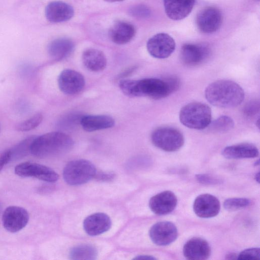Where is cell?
<instances>
[{
  "label": "cell",
  "instance_id": "obj_10",
  "mask_svg": "<svg viewBox=\"0 0 260 260\" xmlns=\"http://www.w3.org/2000/svg\"><path fill=\"white\" fill-rule=\"evenodd\" d=\"M29 220L27 211L21 207L11 206L7 207L3 214L4 227L11 233H16L24 228Z\"/></svg>",
  "mask_w": 260,
  "mask_h": 260
},
{
  "label": "cell",
  "instance_id": "obj_34",
  "mask_svg": "<svg viewBox=\"0 0 260 260\" xmlns=\"http://www.w3.org/2000/svg\"><path fill=\"white\" fill-rule=\"evenodd\" d=\"M11 159V154L10 149L5 151L0 155V171Z\"/></svg>",
  "mask_w": 260,
  "mask_h": 260
},
{
  "label": "cell",
  "instance_id": "obj_39",
  "mask_svg": "<svg viewBox=\"0 0 260 260\" xmlns=\"http://www.w3.org/2000/svg\"><path fill=\"white\" fill-rule=\"evenodd\" d=\"M104 1H106L107 2L113 3V2H121L124 0H104Z\"/></svg>",
  "mask_w": 260,
  "mask_h": 260
},
{
  "label": "cell",
  "instance_id": "obj_27",
  "mask_svg": "<svg viewBox=\"0 0 260 260\" xmlns=\"http://www.w3.org/2000/svg\"><path fill=\"white\" fill-rule=\"evenodd\" d=\"M35 136L27 137L10 149L11 154V160L21 158L30 152L32 142L35 138Z\"/></svg>",
  "mask_w": 260,
  "mask_h": 260
},
{
  "label": "cell",
  "instance_id": "obj_12",
  "mask_svg": "<svg viewBox=\"0 0 260 260\" xmlns=\"http://www.w3.org/2000/svg\"><path fill=\"white\" fill-rule=\"evenodd\" d=\"M152 241L159 246H166L173 242L178 237L176 225L170 221H159L153 225L149 231Z\"/></svg>",
  "mask_w": 260,
  "mask_h": 260
},
{
  "label": "cell",
  "instance_id": "obj_23",
  "mask_svg": "<svg viewBox=\"0 0 260 260\" xmlns=\"http://www.w3.org/2000/svg\"><path fill=\"white\" fill-rule=\"evenodd\" d=\"M82 60L84 66L92 72L102 71L107 65L105 55L96 49L90 48L85 50L82 54Z\"/></svg>",
  "mask_w": 260,
  "mask_h": 260
},
{
  "label": "cell",
  "instance_id": "obj_5",
  "mask_svg": "<svg viewBox=\"0 0 260 260\" xmlns=\"http://www.w3.org/2000/svg\"><path fill=\"white\" fill-rule=\"evenodd\" d=\"M96 170L90 161L83 159L69 162L63 171L65 182L71 185L84 184L95 177Z\"/></svg>",
  "mask_w": 260,
  "mask_h": 260
},
{
  "label": "cell",
  "instance_id": "obj_36",
  "mask_svg": "<svg viewBox=\"0 0 260 260\" xmlns=\"http://www.w3.org/2000/svg\"><path fill=\"white\" fill-rule=\"evenodd\" d=\"M134 259H155L156 258L151 255H140L137 256L136 257H135L134 258Z\"/></svg>",
  "mask_w": 260,
  "mask_h": 260
},
{
  "label": "cell",
  "instance_id": "obj_22",
  "mask_svg": "<svg viewBox=\"0 0 260 260\" xmlns=\"http://www.w3.org/2000/svg\"><path fill=\"white\" fill-rule=\"evenodd\" d=\"M80 124L85 131L94 132L113 127L114 119L106 115H88L80 118Z\"/></svg>",
  "mask_w": 260,
  "mask_h": 260
},
{
  "label": "cell",
  "instance_id": "obj_21",
  "mask_svg": "<svg viewBox=\"0 0 260 260\" xmlns=\"http://www.w3.org/2000/svg\"><path fill=\"white\" fill-rule=\"evenodd\" d=\"M222 154L228 159L250 158L257 157L259 151L253 144L244 143L225 147Z\"/></svg>",
  "mask_w": 260,
  "mask_h": 260
},
{
  "label": "cell",
  "instance_id": "obj_19",
  "mask_svg": "<svg viewBox=\"0 0 260 260\" xmlns=\"http://www.w3.org/2000/svg\"><path fill=\"white\" fill-rule=\"evenodd\" d=\"M73 8L61 1L49 3L45 9V16L48 21L53 23L64 22L70 19L74 15Z\"/></svg>",
  "mask_w": 260,
  "mask_h": 260
},
{
  "label": "cell",
  "instance_id": "obj_18",
  "mask_svg": "<svg viewBox=\"0 0 260 260\" xmlns=\"http://www.w3.org/2000/svg\"><path fill=\"white\" fill-rule=\"evenodd\" d=\"M196 0H164L165 10L169 18L179 20L191 12Z\"/></svg>",
  "mask_w": 260,
  "mask_h": 260
},
{
  "label": "cell",
  "instance_id": "obj_26",
  "mask_svg": "<svg viewBox=\"0 0 260 260\" xmlns=\"http://www.w3.org/2000/svg\"><path fill=\"white\" fill-rule=\"evenodd\" d=\"M234 126L233 119L229 116L222 115L211 121L207 128L212 133H224L231 131Z\"/></svg>",
  "mask_w": 260,
  "mask_h": 260
},
{
  "label": "cell",
  "instance_id": "obj_9",
  "mask_svg": "<svg viewBox=\"0 0 260 260\" xmlns=\"http://www.w3.org/2000/svg\"><path fill=\"white\" fill-rule=\"evenodd\" d=\"M173 38L166 33H158L150 38L147 43L149 53L153 57L164 59L169 57L175 49Z\"/></svg>",
  "mask_w": 260,
  "mask_h": 260
},
{
  "label": "cell",
  "instance_id": "obj_14",
  "mask_svg": "<svg viewBox=\"0 0 260 260\" xmlns=\"http://www.w3.org/2000/svg\"><path fill=\"white\" fill-rule=\"evenodd\" d=\"M193 209L198 216L201 218H211L219 213L220 205L216 197L210 194L204 193L196 198Z\"/></svg>",
  "mask_w": 260,
  "mask_h": 260
},
{
  "label": "cell",
  "instance_id": "obj_8",
  "mask_svg": "<svg viewBox=\"0 0 260 260\" xmlns=\"http://www.w3.org/2000/svg\"><path fill=\"white\" fill-rule=\"evenodd\" d=\"M221 11L216 7L209 6L202 9L196 19L199 30L204 34H212L217 31L222 23Z\"/></svg>",
  "mask_w": 260,
  "mask_h": 260
},
{
  "label": "cell",
  "instance_id": "obj_35",
  "mask_svg": "<svg viewBox=\"0 0 260 260\" xmlns=\"http://www.w3.org/2000/svg\"><path fill=\"white\" fill-rule=\"evenodd\" d=\"M97 179L103 181L111 180L114 178V175L111 173H102L100 174H96Z\"/></svg>",
  "mask_w": 260,
  "mask_h": 260
},
{
  "label": "cell",
  "instance_id": "obj_30",
  "mask_svg": "<svg viewBox=\"0 0 260 260\" xmlns=\"http://www.w3.org/2000/svg\"><path fill=\"white\" fill-rule=\"evenodd\" d=\"M129 14L133 17L144 18L150 14L149 9L143 5H137L132 7L129 10Z\"/></svg>",
  "mask_w": 260,
  "mask_h": 260
},
{
  "label": "cell",
  "instance_id": "obj_2",
  "mask_svg": "<svg viewBox=\"0 0 260 260\" xmlns=\"http://www.w3.org/2000/svg\"><path fill=\"white\" fill-rule=\"evenodd\" d=\"M205 96L212 105L229 108L241 104L245 93L242 88L234 81L220 80L211 83L206 87Z\"/></svg>",
  "mask_w": 260,
  "mask_h": 260
},
{
  "label": "cell",
  "instance_id": "obj_24",
  "mask_svg": "<svg viewBox=\"0 0 260 260\" xmlns=\"http://www.w3.org/2000/svg\"><path fill=\"white\" fill-rule=\"evenodd\" d=\"M74 48V44L68 38H58L51 41L48 46L47 51L53 59L59 60L68 56Z\"/></svg>",
  "mask_w": 260,
  "mask_h": 260
},
{
  "label": "cell",
  "instance_id": "obj_40",
  "mask_svg": "<svg viewBox=\"0 0 260 260\" xmlns=\"http://www.w3.org/2000/svg\"><path fill=\"white\" fill-rule=\"evenodd\" d=\"M255 164L256 165V166L258 165H259V160H257V161L255 162Z\"/></svg>",
  "mask_w": 260,
  "mask_h": 260
},
{
  "label": "cell",
  "instance_id": "obj_25",
  "mask_svg": "<svg viewBox=\"0 0 260 260\" xmlns=\"http://www.w3.org/2000/svg\"><path fill=\"white\" fill-rule=\"evenodd\" d=\"M70 257L75 260L95 259L98 255L96 248L89 244H81L73 247L70 251Z\"/></svg>",
  "mask_w": 260,
  "mask_h": 260
},
{
  "label": "cell",
  "instance_id": "obj_42",
  "mask_svg": "<svg viewBox=\"0 0 260 260\" xmlns=\"http://www.w3.org/2000/svg\"><path fill=\"white\" fill-rule=\"evenodd\" d=\"M257 1H259V0H257Z\"/></svg>",
  "mask_w": 260,
  "mask_h": 260
},
{
  "label": "cell",
  "instance_id": "obj_29",
  "mask_svg": "<svg viewBox=\"0 0 260 260\" xmlns=\"http://www.w3.org/2000/svg\"><path fill=\"white\" fill-rule=\"evenodd\" d=\"M251 204V201L247 198H234L225 200L223 203L224 208L228 211H236L246 207Z\"/></svg>",
  "mask_w": 260,
  "mask_h": 260
},
{
  "label": "cell",
  "instance_id": "obj_33",
  "mask_svg": "<svg viewBox=\"0 0 260 260\" xmlns=\"http://www.w3.org/2000/svg\"><path fill=\"white\" fill-rule=\"evenodd\" d=\"M259 111V103L251 102L247 105L244 109V113L247 116H251Z\"/></svg>",
  "mask_w": 260,
  "mask_h": 260
},
{
  "label": "cell",
  "instance_id": "obj_41",
  "mask_svg": "<svg viewBox=\"0 0 260 260\" xmlns=\"http://www.w3.org/2000/svg\"><path fill=\"white\" fill-rule=\"evenodd\" d=\"M1 211H2V206H1V204L0 203V213H1Z\"/></svg>",
  "mask_w": 260,
  "mask_h": 260
},
{
  "label": "cell",
  "instance_id": "obj_11",
  "mask_svg": "<svg viewBox=\"0 0 260 260\" xmlns=\"http://www.w3.org/2000/svg\"><path fill=\"white\" fill-rule=\"evenodd\" d=\"M210 53V49L206 45L187 43L182 46L180 57L184 64L193 67L205 61L209 57Z\"/></svg>",
  "mask_w": 260,
  "mask_h": 260
},
{
  "label": "cell",
  "instance_id": "obj_37",
  "mask_svg": "<svg viewBox=\"0 0 260 260\" xmlns=\"http://www.w3.org/2000/svg\"><path fill=\"white\" fill-rule=\"evenodd\" d=\"M237 255L233 253H231L229 254H228L226 256V258L228 259H237Z\"/></svg>",
  "mask_w": 260,
  "mask_h": 260
},
{
  "label": "cell",
  "instance_id": "obj_7",
  "mask_svg": "<svg viewBox=\"0 0 260 260\" xmlns=\"http://www.w3.org/2000/svg\"><path fill=\"white\" fill-rule=\"evenodd\" d=\"M16 175L22 177H35L40 180L54 182L58 175L49 167L32 162H24L17 165L14 170Z\"/></svg>",
  "mask_w": 260,
  "mask_h": 260
},
{
  "label": "cell",
  "instance_id": "obj_31",
  "mask_svg": "<svg viewBox=\"0 0 260 260\" xmlns=\"http://www.w3.org/2000/svg\"><path fill=\"white\" fill-rule=\"evenodd\" d=\"M259 248H251L246 249L237 255L238 259H257L259 258Z\"/></svg>",
  "mask_w": 260,
  "mask_h": 260
},
{
  "label": "cell",
  "instance_id": "obj_4",
  "mask_svg": "<svg viewBox=\"0 0 260 260\" xmlns=\"http://www.w3.org/2000/svg\"><path fill=\"white\" fill-rule=\"evenodd\" d=\"M211 118L210 107L200 102H192L185 105L179 113V119L183 125L198 130L207 128L211 121Z\"/></svg>",
  "mask_w": 260,
  "mask_h": 260
},
{
  "label": "cell",
  "instance_id": "obj_28",
  "mask_svg": "<svg viewBox=\"0 0 260 260\" xmlns=\"http://www.w3.org/2000/svg\"><path fill=\"white\" fill-rule=\"evenodd\" d=\"M43 116L42 113H37L28 119L19 123L16 129L19 132H27L37 127L42 122Z\"/></svg>",
  "mask_w": 260,
  "mask_h": 260
},
{
  "label": "cell",
  "instance_id": "obj_1",
  "mask_svg": "<svg viewBox=\"0 0 260 260\" xmlns=\"http://www.w3.org/2000/svg\"><path fill=\"white\" fill-rule=\"evenodd\" d=\"M179 80L174 76L164 79L145 78L141 80L123 79L119 83L122 92L130 97L147 96L154 100L164 99L179 87Z\"/></svg>",
  "mask_w": 260,
  "mask_h": 260
},
{
  "label": "cell",
  "instance_id": "obj_13",
  "mask_svg": "<svg viewBox=\"0 0 260 260\" xmlns=\"http://www.w3.org/2000/svg\"><path fill=\"white\" fill-rule=\"evenodd\" d=\"M85 81L83 76L80 73L71 69L63 70L58 78V85L64 94L74 95L84 88Z\"/></svg>",
  "mask_w": 260,
  "mask_h": 260
},
{
  "label": "cell",
  "instance_id": "obj_16",
  "mask_svg": "<svg viewBox=\"0 0 260 260\" xmlns=\"http://www.w3.org/2000/svg\"><path fill=\"white\" fill-rule=\"evenodd\" d=\"M183 251L184 256L188 259L204 260L210 256L211 248L205 240L194 237L185 244Z\"/></svg>",
  "mask_w": 260,
  "mask_h": 260
},
{
  "label": "cell",
  "instance_id": "obj_20",
  "mask_svg": "<svg viewBox=\"0 0 260 260\" xmlns=\"http://www.w3.org/2000/svg\"><path fill=\"white\" fill-rule=\"evenodd\" d=\"M136 34V28L131 23L118 20L115 22L109 31L112 42L117 44H124L130 42Z\"/></svg>",
  "mask_w": 260,
  "mask_h": 260
},
{
  "label": "cell",
  "instance_id": "obj_6",
  "mask_svg": "<svg viewBox=\"0 0 260 260\" xmlns=\"http://www.w3.org/2000/svg\"><path fill=\"white\" fill-rule=\"evenodd\" d=\"M151 139L155 147L167 152L177 151L184 143V138L181 132L168 126L155 129L151 134Z\"/></svg>",
  "mask_w": 260,
  "mask_h": 260
},
{
  "label": "cell",
  "instance_id": "obj_15",
  "mask_svg": "<svg viewBox=\"0 0 260 260\" xmlns=\"http://www.w3.org/2000/svg\"><path fill=\"white\" fill-rule=\"evenodd\" d=\"M177 204V199L172 191L166 190L153 196L149 201L151 210L157 215H166L172 212Z\"/></svg>",
  "mask_w": 260,
  "mask_h": 260
},
{
  "label": "cell",
  "instance_id": "obj_38",
  "mask_svg": "<svg viewBox=\"0 0 260 260\" xmlns=\"http://www.w3.org/2000/svg\"><path fill=\"white\" fill-rule=\"evenodd\" d=\"M255 179L258 183L259 182V172H258L257 174H255Z\"/></svg>",
  "mask_w": 260,
  "mask_h": 260
},
{
  "label": "cell",
  "instance_id": "obj_3",
  "mask_svg": "<svg viewBox=\"0 0 260 260\" xmlns=\"http://www.w3.org/2000/svg\"><path fill=\"white\" fill-rule=\"evenodd\" d=\"M74 141L68 135L60 132H53L36 137L30 152L34 156L44 158L66 153L73 147Z\"/></svg>",
  "mask_w": 260,
  "mask_h": 260
},
{
  "label": "cell",
  "instance_id": "obj_17",
  "mask_svg": "<svg viewBox=\"0 0 260 260\" xmlns=\"http://www.w3.org/2000/svg\"><path fill=\"white\" fill-rule=\"evenodd\" d=\"M111 224V219L108 215L104 213H96L84 219L83 228L88 235L95 236L108 231Z\"/></svg>",
  "mask_w": 260,
  "mask_h": 260
},
{
  "label": "cell",
  "instance_id": "obj_32",
  "mask_svg": "<svg viewBox=\"0 0 260 260\" xmlns=\"http://www.w3.org/2000/svg\"><path fill=\"white\" fill-rule=\"evenodd\" d=\"M196 177L199 182L205 184H212L218 183L217 179L206 174H198Z\"/></svg>",
  "mask_w": 260,
  "mask_h": 260
}]
</instances>
